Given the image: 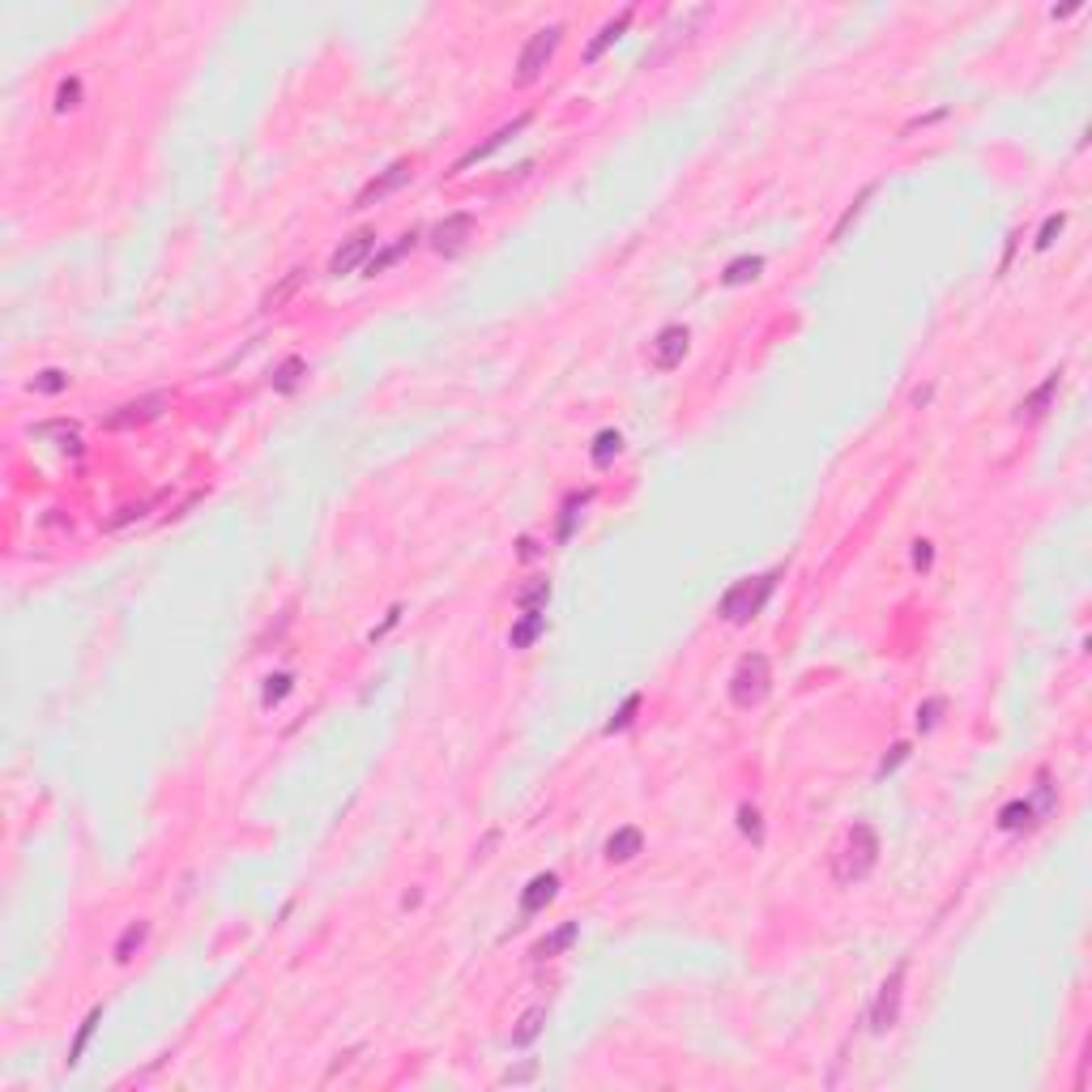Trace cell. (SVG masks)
I'll use <instances>...</instances> for the list:
<instances>
[{"instance_id": "cell-37", "label": "cell", "mask_w": 1092, "mask_h": 1092, "mask_svg": "<svg viewBox=\"0 0 1092 1092\" xmlns=\"http://www.w3.org/2000/svg\"><path fill=\"white\" fill-rule=\"evenodd\" d=\"M939 713H943V700H939V696L926 700V705L918 709V729H935L939 726Z\"/></svg>"}, {"instance_id": "cell-17", "label": "cell", "mask_w": 1092, "mask_h": 1092, "mask_svg": "<svg viewBox=\"0 0 1092 1092\" xmlns=\"http://www.w3.org/2000/svg\"><path fill=\"white\" fill-rule=\"evenodd\" d=\"M542 627H546V614H542V610H521V623L512 627L508 644H512V649H529V644L542 636Z\"/></svg>"}, {"instance_id": "cell-16", "label": "cell", "mask_w": 1092, "mask_h": 1092, "mask_svg": "<svg viewBox=\"0 0 1092 1092\" xmlns=\"http://www.w3.org/2000/svg\"><path fill=\"white\" fill-rule=\"evenodd\" d=\"M414 243H418V231H410V235H401L397 243H388L384 252H375V256H371V260L363 265V269H367V278H375V273H384L388 265H397V260H401L406 252H414Z\"/></svg>"}, {"instance_id": "cell-18", "label": "cell", "mask_w": 1092, "mask_h": 1092, "mask_svg": "<svg viewBox=\"0 0 1092 1092\" xmlns=\"http://www.w3.org/2000/svg\"><path fill=\"white\" fill-rule=\"evenodd\" d=\"M627 21H631V9H623V13H619V17H614V21H607V26H602V30H598V39H594V43H589V47H585V64H594V60H602V52H607L610 43H614V39H619V34H623V30H627Z\"/></svg>"}, {"instance_id": "cell-27", "label": "cell", "mask_w": 1092, "mask_h": 1092, "mask_svg": "<svg viewBox=\"0 0 1092 1092\" xmlns=\"http://www.w3.org/2000/svg\"><path fill=\"white\" fill-rule=\"evenodd\" d=\"M77 103H82V77H64L60 90H56V112L64 116V112H73Z\"/></svg>"}, {"instance_id": "cell-33", "label": "cell", "mask_w": 1092, "mask_h": 1092, "mask_svg": "<svg viewBox=\"0 0 1092 1092\" xmlns=\"http://www.w3.org/2000/svg\"><path fill=\"white\" fill-rule=\"evenodd\" d=\"M738 828H742L755 845L764 841V833H760V811H755V807H738Z\"/></svg>"}, {"instance_id": "cell-11", "label": "cell", "mask_w": 1092, "mask_h": 1092, "mask_svg": "<svg viewBox=\"0 0 1092 1092\" xmlns=\"http://www.w3.org/2000/svg\"><path fill=\"white\" fill-rule=\"evenodd\" d=\"M162 410H167V397H162V393H154V397L128 401V406H120L116 414H107V418H103V427H107V431H124V427H141V423L158 418Z\"/></svg>"}, {"instance_id": "cell-5", "label": "cell", "mask_w": 1092, "mask_h": 1092, "mask_svg": "<svg viewBox=\"0 0 1092 1092\" xmlns=\"http://www.w3.org/2000/svg\"><path fill=\"white\" fill-rule=\"evenodd\" d=\"M900 990H905V965H896V969L888 973V981L879 985V994H875V1003H870V1016H866L870 1033H888V1028L900 1020Z\"/></svg>"}, {"instance_id": "cell-15", "label": "cell", "mask_w": 1092, "mask_h": 1092, "mask_svg": "<svg viewBox=\"0 0 1092 1092\" xmlns=\"http://www.w3.org/2000/svg\"><path fill=\"white\" fill-rule=\"evenodd\" d=\"M577 935H581V926H577V922H564L555 935H546V939L534 948V961H555L559 952H568V948L577 943Z\"/></svg>"}, {"instance_id": "cell-36", "label": "cell", "mask_w": 1092, "mask_h": 1092, "mask_svg": "<svg viewBox=\"0 0 1092 1092\" xmlns=\"http://www.w3.org/2000/svg\"><path fill=\"white\" fill-rule=\"evenodd\" d=\"M286 692H290V674H273V679L265 683V696H260V700H265V709H269V705H278Z\"/></svg>"}, {"instance_id": "cell-34", "label": "cell", "mask_w": 1092, "mask_h": 1092, "mask_svg": "<svg viewBox=\"0 0 1092 1092\" xmlns=\"http://www.w3.org/2000/svg\"><path fill=\"white\" fill-rule=\"evenodd\" d=\"M636 709H640V696H627V700H623V709H619V713H614V717L607 722V734H614V729H623V726H631Z\"/></svg>"}, {"instance_id": "cell-10", "label": "cell", "mask_w": 1092, "mask_h": 1092, "mask_svg": "<svg viewBox=\"0 0 1092 1092\" xmlns=\"http://www.w3.org/2000/svg\"><path fill=\"white\" fill-rule=\"evenodd\" d=\"M371 256H375V231H359V235H351V240L329 256V273H333V278H346V273H355L359 265H367Z\"/></svg>"}, {"instance_id": "cell-22", "label": "cell", "mask_w": 1092, "mask_h": 1092, "mask_svg": "<svg viewBox=\"0 0 1092 1092\" xmlns=\"http://www.w3.org/2000/svg\"><path fill=\"white\" fill-rule=\"evenodd\" d=\"M99 1020H103V1007H95V1011L82 1020V1028H77V1037H73V1046H69V1067H77V1063H82V1054H86V1046H90V1037H95Z\"/></svg>"}, {"instance_id": "cell-26", "label": "cell", "mask_w": 1092, "mask_h": 1092, "mask_svg": "<svg viewBox=\"0 0 1092 1092\" xmlns=\"http://www.w3.org/2000/svg\"><path fill=\"white\" fill-rule=\"evenodd\" d=\"M546 598H551V585L546 581H534L516 594V607L521 610H546Z\"/></svg>"}, {"instance_id": "cell-13", "label": "cell", "mask_w": 1092, "mask_h": 1092, "mask_svg": "<svg viewBox=\"0 0 1092 1092\" xmlns=\"http://www.w3.org/2000/svg\"><path fill=\"white\" fill-rule=\"evenodd\" d=\"M1054 393H1058V371H1054V375H1046V384H1041L1037 393H1028V397H1024V406H1020V423H1037V418L1050 410Z\"/></svg>"}, {"instance_id": "cell-38", "label": "cell", "mask_w": 1092, "mask_h": 1092, "mask_svg": "<svg viewBox=\"0 0 1092 1092\" xmlns=\"http://www.w3.org/2000/svg\"><path fill=\"white\" fill-rule=\"evenodd\" d=\"M905 755H909V742H896V747H892V755H888V760H883V764H879V777H888V772H896V764H900V760H905Z\"/></svg>"}, {"instance_id": "cell-2", "label": "cell", "mask_w": 1092, "mask_h": 1092, "mask_svg": "<svg viewBox=\"0 0 1092 1092\" xmlns=\"http://www.w3.org/2000/svg\"><path fill=\"white\" fill-rule=\"evenodd\" d=\"M777 577H781V568H772V572H764V577H747V581H738L734 589H729L726 598H722V619L729 623H747V619H755L764 602L772 598V589H777Z\"/></svg>"}, {"instance_id": "cell-19", "label": "cell", "mask_w": 1092, "mask_h": 1092, "mask_svg": "<svg viewBox=\"0 0 1092 1092\" xmlns=\"http://www.w3.org/2000/svg\"><path fill=\"white\" fill-rule=\"evenodd\" d=\"M640 850H644L640 828H619V833L607 841V857H610V862H631Z\"/></svg>"}, {"instance_id": "cell-3", "label": "cell", "mask_w": 1092, "mask_h": 1092, "mask_svg": "<svg viewBox=\"0 0 1092 1092\" xmlns=\"http://www.w3.org/2000/svg\"><path fill=\"white\" fill-rule=\"evenodd\" d=\"M768 687H772V666H768L764 653H747V657L734 666V674H729V700H734V709H755V705L768 696Z\"/></svg>"}, {"instance_id": "cell-12", "label": "cell", "mask_w": 1092, "mask_h": 1092, "mask_svg": "<svg viewBox=\"0 0 1092 1092\" xmlns=\"http://www.w3.org/2000/svg\"><path fill=\"white\" fill-rule=\"evenodd\" d=\"M525 128H529V116H516V120H512V124H503V128H495V132H491V137H486L483 145H474V149H466V154H461V158H457V167H453V171H466V167H474V162H483V158H491V154H495V149H499V145H508V141H512V137H516V132H525Z\"/></svg>"}, {"instance_id": "cell-35", "label": "cell", "mask_w": 1092, "mask_h": 1092, "mask_svg": "<svg viewBox=\"0 0 1092 1092\" xmlns=\"http://www.w3.org/2000/svg\"><path fill=\"white\" fill-rule=\"evenodd\" d=\"M1067 227V214H1050L1046 223H1041V231H1037V247H1050L1054 243V235Z\"/></svg>"}, {"instance_id": "cell-4", "label": "cell", "mask_w": 1092, "mask_h": 1092, "mask_svg": "<svg viewBox=\"0 0 1092 1092\" xmlns=\"http://www.w3.org/2000/svg\"><path fill=\"white\" fill-rule=\"evenodd\" d=\"M559 39H564V26H542V30L525 43V52H521V60H516V82H521V86H529V82L542 77V69L551 64V56H555V47H559Z\"/></svg>"}, {"instance_id": "cell-30", "label": "cell", "mask_w": 1092, "mask_h": 1092, "mask_svg": "<svg viewBox=\"0 0 1092 1092\" xmlns=\"http://www.w3.org/2000/svg\"><path fill=\"white\" fill-rule=\"evenodd\" d=\"M34 436H60L64 448H77V427H73V423H39Z\"/></svg>"}, {"instance_id": "cell-32", "label": "cell", "mask_w": 1092, "mask_h": 1092, "mask_svg": "<svg viewBox=\"0 0 1092 1092\" xmlns=\"http://www.w3.org/2000/svg\"><path fill=\"white\" fill-rule=\"evenodd\" d=\"M64 384H69V375H64V371H39L30 388H34V393H60Z\"/></svg>"}, {"instance_id": "cell-25", "label": "cell", "mask_w": 1092, "mask_h": 1092, "mask_svg": "<svg viewBox=\"0 0 1092 1092\" xmlns=\"http://www.w3.org/2000/svg\"><path fill=\"white\" fill-rule=\"evenodd\" d=\"M145 935H149V922H132V926L124 930L120 943H116V961H120V965H124V961H132V952L145 943Z\"/></svg>"}, {"instance_id": "cell-8", "label": "cell", "mask_w": 1092, "mask_h": 1092, "mask_svg": "<svg viewBox=\"0 0 1092 1092\" xmlns=\"http://www.w3.org/2000/svg\"><path fill=\"white\" fill-rule=\"evenodd\" d=\"M410 175H414V162H410V158H397V162H393L388 171H380V175H375V180L367 184L363 192L355 197V210H371L375 201L393 197V192H397L401 184H410Z\"/></svg>"}, {"instance_id": "cell-1", "label": "cell", "mask_w": 1092, "mask_h": 1092, "mask_svg": "<svg viewBox=\"0 0 1092 1092\" xmlns=\"http://www.w3.org/2000/svg\"><path fill=\"white\" fill-rule=\"evenodd\" d=\"M875 862H879V837H875V828H870V824H853L850 833H845V841L833 853V879H837L841 888H853V883H862V879L875 870Z\"/></svg>"}, {"instance_id": "cell-9", "label": "cell", "mask_w": 1092, "mask_h": 1092, "mask_svg": "<svg viewBox=\"0 0 1092 1092\" xmlns=\"http://www.w3.org/2000/svg\"><path fill=\"white\" fill-rule=\"evenodd\" d=\"M687 342H692V333L683 329V325H666L653 342H649V359L657 371H674V367L683 363V355H687Z\"/></svg>"}, {"instance_id": "cell-29", "label": "cell", "mask_w": 1092, "mask_h": 1092, "mask_svg": "<svg viewBox=\"0 0 1092 1092\" xmlns=\"http://www.w3.org/2000/svg\"><path fill=\"white\" fill-rule=\"evenodd\" d=\"M619 448H623V436H619V431H602V436L594 440V466H607Z\"/></svg>"}, {"instance_id": "cell-23", "label": "cell", "mask_w": 1092, "mask_h": 1092, "mask_svg": "<svg viewBox=\"0 0 1092 1092\" xmlns=\"http://www.w3.org/2000/svg\"><path fill=\"white\" fill-rule=\"evenodd\" d=\"M542 1024H546V1007H534V1011H525L521 1016V1028L512 1033V1046H529L538 1033H542Z\"/></svg>"}, {"instance_id": "cell-39", "label": "cell", "mask_w": 1092, "mask_h": 1092, "mask_svg": "<svg viewBox=\"0 0 1092 1092\" xmlns=\"http://www.w3.org/2000/svg\"><path fill=\"white\" fill-rule=\"evenodd\" d=\"M930 559H935L930 542H913V564H918V568H930Z\"/></svg>"}, {"instance_id": "cell-20", "label": "cell", "mask_w": 1092, "mask_h": 1092, "mask_svg": "<svg viewBox=\"0 0 1092 1092\" xmlns=\"http://www.w3.org/2000/svg\"><path fill=\"white\" fill-rule=\"evenodd\" d=\"M760 269H764V260H760V256H738V260H729V265H726L722 282H726V286H742V282H755V278H760Z\"/></svg>"}, {"instance_id": "cell-7", "label": "cell", "mask_w": 1092, "mask_h": 1092, "mask_svg": "<svg viewBox=\"0 0 1092 1092\" xmlns=\"http://www.w3.org/2000/svg\"><path fill=\"white\" fill-rule=\"evenodd\" d=\"M474 214H448L444 223H436V231H431V247L440 252V256H461L466 252V243L474 240Z\"/></svg>"}, {"instance_id": "cell-21", "label": "cell", "mask_w": 1092, "mask_h": 1092, "mask_svg": "<svg viewBox=\"0 0 1092 1092\" xmlns=\"http://www.w3.org/2000/svg\"><path fill=\"white\" fill-rule=\"evenodd\" d=\"M303 278H308L303 269H290V273H286V278H282V282H278V286H273L269 295H265V303H260V308H265V312L282 308V303H286V299H290V295H295V290L303 286Z\"/></svg>"}, {"instance_id": "cell-6", "label": "cell", "mask_w": 1092, "mask_h": 1092, "mask_svg": "<svg viewBox=\"0 0 1092 1092\" xmlns=\"http://www.w3.org/2000/svg\"><path fill=\"white\" fill-rule=\"evenodd\" d=\"M1050 807H1054V785H1046L1041 781V794H1037V802H1007L1003 811H998V828H1007V833H1020V828H1033L1041 815H1050Z\"/></svg>"}, {"instance_id": "cell-14", "label": "cell", "mask_w": 1092, "mask_h": 1092, "mask_svg": "<svg viewBox=\"0 0 1092 1092\" xmlns=\"http://www.w3.org/2000/svg\"><path fill=\"white\" fill-rule=\"evenodd\" d=\"M555 892H559V879L555 875H538L529 888H525V896H521V913H538V909H546L551 900H555Z\"/></svg>"}, {"instance_id": "cell-24", "label": "cell", "mask_w": 1092, "mask_h": 1092, "mask_svg": "<svg viewBox=\"0 0 1092 1092\" xmlns=\"http://www.w3.org/2000/svg\"><path fill=\"white\" fill-rule=\"evenodd\" d=\"M303 375H308V363H303V359H286L282 367H273V388H278V393H290Z\"/></svg>"}, {"instance_id": "cell-31", "label": "cell", "mask_w": 1092, "mask_h": 1092, "mask_svg": "<svg viewBox=\"0 0 1092 1092\" xmlns=\"http://www.w3.org/2000/svg\"><path fill=\"white\" fill-rule=\"evenodd\" d=\"M585 499H589V495H572V499L564 503V521H559V542H568V538H572V525H577V508H585Z\"/></svg>"}, {"instance_id": "cell-28", "label": "cell", "mask_w": 1092, "mask_h": 1092, "mask_svg": "<svg viewBox=\"0 0 1092 1092\" xmlns=\"http://www.w3.org/2000/svg\"><path fill=\"white\" fill-rule=\"evenodd\" d=\"M870 192H875V184H866V188H862V192H857V197H853V205H850V210H845V214H841V223H837V227H833V240H845V231H850V227H853V218H857V214H862V205H866V201H870Z\"/></svg>"}]
</instances>
